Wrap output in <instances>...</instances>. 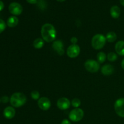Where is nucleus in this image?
Returning <instances> with one entry per match:
<instances>
[{"label": "nucleus", "mask_w": 124, "mask_h": 124, "mask_svg": "<svg viewBox=\"0 0 124 124\" xmlns=\"http://www.w3.org/2000/svg\"><path fill=\"white\" fill-rule=\"evenodd\" d=\"M41 33L43 39L47 42H53L56 38L55 28L52 24L49 23H46L42 25Z\"/></svg>", "instance_id": "f257e3e1"}, {"label": "nucleus", "mask_w": 124, "mask_h": 124, "mask_svg": "<svg viewBox=\"0 0 124 124\" xmlns=\"http://www.w3.org/2000/svg\"><path fill=\"white\" fill-rule=\"evenodd\" d=\"M27 98L23 93H15L13 94L10 99L11 105L16 108L21 107L26 103Z\"/></svg>", "instance_id": "f03ea898"}, {"label": "nucleus", "mask_w": 124, "mask_h": 124, "mask_svg": "<svg viewBox=\"0 0 124 124\" xmlns=\"http://www.w3.org/2000/svg\"><path fill=\"white\" fill-rule=\"evenodd\" d=\"M106 43V38L101 34L94 35L92 40V46L95 50H100L102 48Z\"/></svg>", "instance_id": "7ed1b4c3"}, {"label": "nucleus", "mask_w": 124, "mask_h": 124, "mask_svg": "<svg viewBox=\"0 0 124 124\" xmlns=\"http://www.w3.org/2000/svg\"><path fill=\"white\" fill-rule=\"evenodd\" d=\"M84 115V111L81 108H75L71 110L69 113V119L73 122H79L82 119Z\"/></svg>", "instance_id": "20e7f679"}, {"label": "nucleus", "mask_w": 124, "mask_h": 124, "mask_svg": "<svg viewBox=\"0 0 124 124\" xmlns=\"http://www.w3.org/2000/svg\"><path fill=\"white\" fill-rule=\"evenodd\" d=\"M85 67L86 70L90 73H96L100 68V64L96 61L88 59L85 62Z\"/></svg>", "instance_id": "39448f33"}, {"label": "nucleus", "mask_w": 124, "mask_h": 124, "mask_svg": "<svg viewBox=\"0 0 124 124\" xmlns=\"http://www.w3.org/2000/svg\"><path fill=\"white\" fill-rule=\"evenodd\" d=\"M115 110L119 116L124 117V98H120L115 102Z\"/></svg>", "instance_id": "423d86ee"}, {"label": "nucleus", "mask_w": 124, "mask_h": 124, "mask_svg": "<svg viewBox=\"0 0 124 124\" xmlns=\"http://www.w3.org/2000/svg\"><path fill=\"white\" fill-rule=\"evenodd\" d=\"M8 10L10 13L13 15H19L23 11V8L20 4L16 2H13L10 4L8 6Z\"/></svg>", "instance_id": "0eeeda50"}, {"label": "nucleus", "mask_w": 124, "mask_h": 124, "mask_svg": "<svg viewBox=\"0 0 124 124\" xmlns=\"http://www.w3.org/2000/svg\"><path fill=\"white\" fill-rule=\"evenodd\" d=\"M80 47L79 46L76 44H72L69 47L67 50V56L70 58H75L80 53Z\"/></svg>", "instance_id": "6e6552de"}, {"label": "nucleus", "mask_w": 124, "mask_h": 124, "mask_svg": "<svg viewBox=\"0 0 124 124\" xmlns=\"http://www.w3.org/2000/svg\"><path fill=\"white\" fill-rule=\"evenodd\" d=\"M38 105L39 107L41 110L44 111H47L51 107V102L49 99L46 97H42L38 101Z\"/></svg>", "instance_id": "1a4fd4ad"}, {"label": "nucleus", "mask_w": 124, "mask_h": 124, "mask_svg": "<svg viewBox=\"0 0 124 124\" xmlns=\"http://www.w3.org/2000/svg\"><path fill=\"white\" fill-rule=\"evenodd\" d=\"M71 105L70 101L66 98H61L57 101V106L60 110H65L69 108Z\"/></svg>", "instance_id": "9d476101"}, {"label": "nucleus", "mask_w": 124, "mask_h": 124, "mask_svg": "<svg viewBox=\"0 0 124 124\" xmlns=\"http://www.w3.org/2000/svg\"><path fill=\"white\" fill-rule=\"evenodd\" d=\"M52 47L59 55H63L64 54V44L61 40H57L54 41L52 45Z\"/></svg>", "instance_id": "9b49d317"}, {"label": "nucleus", "mask_w": 124, "mask_h": 124, "mask_svg": "<svg viewBox=\"0 0 124 124\" xmlns=\"http://www.w3.org/2000/svg\"><path fill=\"white\" fill-rule=\"evenodd\" d=\"M4 116L6 119H11L13 118L15 115V110L12 107H7L4 110Z\"/></svg>", "instance_id": "f8f14e48"}, {"label": "nucleus", "mask_w": 124, "mask_h": 124, "mask_svg": "<svg viewBox=\"0 0 124 124\" xmlns=\"http://www.w3.org/2000/svg\"><path fill=\"white\" fill-rule=\"evenodd\" d=\"M102 73L105 76H109V75L113 74L114 72V67L113 65L110 64H107L104 65L101 69Z\"/></svg>", "instance_id": "ddd939ff"}, {"label": "nucleus", "mask_w": 124, "mask_h": 124, "mask_svg": "<svg viewBox=\"0 0 124 124\" xmlns=\"http://www.w3.org/2000/svg\"><path fill=\"white\" fill-rule=\"evenodd\" d=\"M115 50L120 56H124V41H119L115 45Z\"/></svg>", "instance_id": "4468645a"}, {"label": "nucleus", "mask_w": 124, "mask_h": 124, "mask_svg": "<svg viewBox=\"0 0 124 124\" xmlns=\"http://www.w3.org/2000/svg\"><path fill=\"white\" fill-rule=\"evenodd\" d=\"M110 15L112 18L117 19L121 15V9L117 6H113L110 8Z\"/></svg>", "instance_id": "2eb2a0df"}, {"label": "nucleus", "mask_w": 124, "mask_h": 124, "mask_svg": "<svg viewBox=\"0 0 124 124\" xmlns=\"http://www.w3.org/2000/svg\"><path fill=\"white\" fill-rule=\"evenodd\" d=\"M18 23H19V19L16 16H12L9 17L7 19V25H8L9 27H15L18 25Z\"/></svg>", "instance_id": "dca6fc26"}, {"label": "nucleus", "mask_w": 124, "mask_h": 124, "mask_svg": "<svg viewBox=\"0 0 124 124\" xmlns=\"http://www.w3.org/2000/svg\"><path fill=\"white\" fill-rule=\"evenodd\" d=\"M33 47L36 49H40V48H42V47L44 45V39L42 38H36L35 41H33Z\"/></svg>", "instance_id": "f3484780"}, {"label": "nucleus", "mask_w": 124, "mask_h": 124, "mask_svg": "<svg viewBox=\"0 0 124 124\" xmlns=\"http://www.w3.org/2000/svg\"><path fill=\"white\" fill-rule=\"evenodd\" d=\"M106 40L109 42H113L117 39V35L114 31H110L106 35Z\"/></svg>", "instance_id": "a211bd4d"}, {"label": "nucleus", "mask_w": 124, "mask_h": 124, "mask_svg": "<svg viewBox=\"0 0 124 124\" xmlns=\"http://www.w3.org/2000/svg\"><path fill=\"white\" fill-rule=\"evenodd\" d=\"M106 60V54L104 52H99L97 54V61L99 64H102Z\"/></svg>", "instance_id": "6ab92c4d"}, {"label": "nucleus", "mask_w": 124, "mask_h": 124, "mask_svg": "<svg viewBox=\"0 0 124 124\" xmlns=\"http://www.w3.org/2000/svg\"><path fill=\"white\" fill-rule=\"evenodd\" d=\"M107 59L109 61L113 62L117 60V55L114 52H110L107 55Z\"/></svg>", "instance_id": "aec40b11"}, {"label": "nucleus", "mask_w": 124, "mask_h": 124, "mask_svg": "<svg viewBox=\"0 0 124 124\" xmlns=\"http://www.w3.org/2000/svg\"><path fill=\"white\" fill-rule=\"evenodd\" d=\"M71 104H72L73 107H74L77 108H78L81 105V101L79 99H78V98H75V99H73L72 101H71Z\"/></svg>", "instance_id": "412c9836"}, {"label": "nucleus", "mask_w": 124, "mask_h": 124, "mask_svg": "<svg viewBox=\"0 0 124 124\" xmlns=\"http://www.w3.org/2000/svg\"><path fill=\"white\" fill-rule=\"evenodd\" d=\"M40 96V94L39 93L38 91L36 90H34L33 92H31V97L32 99H35V100H37L39 98Z\"/></svg>", "instance_id": "4be33fe9"}, {"label": "nucleus", "mask_w": 124, "mask_h": 124, "mask_svg": "<svg viewBox=\"0 0 124 124\" xmlns=\"http://www.w3.org/2000/svg\"><path fill=\"white\" fill-rule=\"evenodd\" d=\"M6 24L2 19H0V33L2 32L6 29Z\"/></svg>", "instance_id": "5701e85b"}, {"label": "nucleus", "mask_w": 124, "mask_h": 124, "mask_svg": "<svg viewBox=\"0 0 124 124\" xmlns=\"http://www.w3.org/2000/svg\"><path fill=\"white\" fill-rule=\"evenodd\" d=\"M70 41L73 44H76L78 42V39L76 37H72L70 39Z\"/></svg>", "instance_id": "b1692460"}, {"label": "nucleus", "mask_w": 124, "mask_h": 124, "mask_svg": "<svg viewBox=\"0 0 124 124\" xmlns=\"http://www.w3.org/2000/svg\"><path fill=\"white\" fill-rule=\"evenodd\" d=\"M1 101L3 103H7L8 102V98L7 96H3L2 98H1Z\"/></svg>", "instance_id": "393cba45"}, {"label": "nucleus", "mask_w": 124, "mask_h": 124, "mask_svg": "<svg viewBox=\"0 0 124 124\" xmlns=\"http://www.w3.org/2000/svg\"><path fill=\"white\" fill-rule=\"evenodd\" d=\"M27 2L31 4H35L37 3V0H26Z\"/></svg>", "instance_id": "a878e982"}, {"label": "nucleus", "mask_w": 124, "mask_h": 124, "mask_svg": "<svg viewBox=\"0 0 124 124\" xmlns=\"http://www.w3.org/2000/svg\"><path fill=\"white\" fill-rule=\"evenodd\" d=\"M4 7V2L0 0V11L2 10Z\"/></svg>", "instance_id": "bb28decb"}, {"label": "nucleus", "mask_w": 124, "mask_h": 124, "mask_svg": "<svg viewBox=\"0 0 124 124\" xmlns=\"http://www.w3.org/2000/svg\"><path fill=\"white\" fill-rule=\"evenodd\" d=\"M61 124H71V123H70V121H68V120L64 119V121H62Z\"/></svg>", "instance_id": "cd10ccee"}, {"label": "nucleus", "mask_w": 124, "mask_h": 124, "mask_svg": "<svg viewBox=\"0 0 124 124\" xmlns=\"http://www.w3.org/2000/svg\"><path fill=\"white\" fill-rule=\"evenodd\" d=\"M121 67H122V69L124 70V59L122 60V63H121Z\"/></svg>", "instance_id": "c85d7f7f"}, {"label": "nucleus", "mask_w": 124, "mask_h": 124, "mask_svg": "<svg viewBox=\"0 0 124 124\" xmlns=\"http://www.w3.org/2000/svg\"><path fill=\"white\" fill-rule=\"evenodd\" d=\"M120 3L122 6L124 7V0H120Z\"/></svg>", "instance_id": "c756f323"}, {"label": "nucleus", "mask_w": 124, "mask_h": 124, "mask_svg": "<svg viewBox=\"0 0 124 124\" xmlns=\"http://www.w3.org/2000/svg\"><path fill=\"white\" fill-rule=\"evenodd\" d=\"M56 1H58V2H64L65 0H56Z\"/></svg>", "instance_id": "7c9ffc66"}]
</instances>
